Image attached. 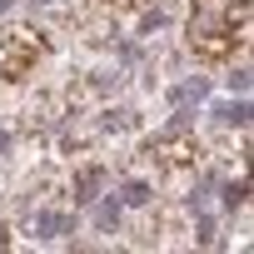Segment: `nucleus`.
<instances>
[{"instance_id":"obj_1","label":"nucleus","mask_w":254,"mask_h":254,"mask_svg":"<svg viewBox=\"0 0 254 254\" xmlns=\"http://www.w3.org/2000/svg\"><path fill=\"white\" fill-rule=\"evenodd\" d=\"M244 40H249V0H194L190 50L199 60H229L234 45Z\"/></svg>"},{"instance_id":"obj_2","label":"nucleus","mask_w":254,"mask_h":254,"mask_svg":"<svg viewBox=\"0 0 254 254\" xmlns=\"http://www.w3.org/2000/svg\"><path fill=\"white\" fill-rule=\"evenodd\" d=\"M50 55V40L45 30H30V25H10L0 30V80L5 85H20L35 75V65Z\"/></svg>"},{"instance_id":"obj_3","label":"nucleus","mask_w":254,"mask_h":254,"mask_svg":"<svg viewBox=\"0 0 254 254\" xmlns=\"http://www.w3.org/2000/svg\"><path fill=\"white\" fill-rule=\"evenodd\" d=\"M194 155H199V145H194V135L185 130V120H175L170 130H160V135L150 140V160H155V165H165V170L194 165Z\"/></svg>"},{"instance_id":"obj_4","label":"nucleus","mask_w":254,"mask_h":254,"mask_svg":"<svg viewBox=\"0 0 254 254\" xmlns=\"http://www.w3.org/2000/svg\"><path fill=\"white\" fill-rule=\"evenodd\" d=\"M70 224V214H60V209H40V214H30V229L40 234V239H50V234H60Z\"/></svg>"},{"instance_id":"obj_5","label":"nucleus","mask_w":254,"mask_h":254,"mask_svg":"<svg viewBox=\"0 0 254 254\" xmlns=\"http://www.w3.org/2000/svg\"><path fill=\"white\" fill-rule=\"evenodd\" d=\"M100 185H105V170H100V165H90V170H80V180H75V199H80V204H90Z\"/></svg>"},{"instance_id":"obj_6","label":"nucleus","mask_w":254,"mask_h":254,"mask_svg":"<svg viewBox=\"0 0 254 254\" xmlns=\"http://www.w3.org/2000/svg\"><path fill=\"white\" fill-rule=\"evenodd\" d=\"M214 120H219V125H239V130H244V125H249V105H244V100H234V105H214Z\"/></svg>"},{"instance_id":"obj_7","label":"nucleus","mask_w":254,"mask_h":254,"mask_svg":"<svg viewBox=\"0 0 254 254\" xmlns=\"http://www.w3.org/2000/svg\"><path fill=\"white\" fill-rule=\"evenodd\" d=\"M95 224H100V229H115V224H120V204H115V199H105V204L95 209Z\"/></svg>"},{"instance_id":"obj_8","label":"nucleus","mask_w":254,"mask_h":254,"mask_svg":"<svg viewBox=\"0 0 254 254\" xmlns=\"http://www.w3.org/2000/svg\"><path fill=\"white\" fill-rule=\"evenodd\" d=\"M125 204H150V190L140 185V180H130V185H125V194H120Z\"/></svg>"},{"instance_id":"obj_9","label":"nucleus","mask_w":254,"mask_h":254,"mask_svg":"<svg viewBox=\"0 0 254 254\" xmlns=\"http://www.w3.org/2000/svg\"><path fill=\"white\" fill-rule=\"evenodd\" d=\"M224 204H229V209H234V204H244V180H234V185L224 190Z\"/></svg>"},{"instance_id":"obj_10","label":"nucleus","mask_w":254,"mask_h":254,"mask_svg":"<svg viewBox=\"0 0 254 254\" xmlns=\"http://www.w3.org/2000/svg\"><path fill=\"white\" fill-rule=\"evenodd\" d=\"M224 85H229V90H239V95H244V90H249V70H239V75H229V80H224Z\"/></svg>"},{"instance_id":"obj_11","label":"nucleus","mask_w":254,"mask_h":254,"mask_svg":"<svg viewBox=\"0 0 254 254\" xmlns=\"http://www.w3.org/2000/svg\"><path fill=\"white\" fill-rule=\"evenodd\" d=\"M0 249H10V229L5 224H0Z\"/></svg>"},{"instance_id":"obj_12","label":"nucleus","mask_w":254,"mask_h":254,"mask_svg":"<svg viewBox=\"0 0 254 254\" xmlns=\"http://www.w3.org/2000/svg\"><path fill=\"white\" fill-rule=\"evenodd\" d=\"M110 5H135V0H110Z\"/></svg>"},{"instance_id":"obj_13","label":"nucleus","mask_w":254,"mask_h":254,"mask_svg":"<svg viewBox=\"0 0 254 254\" xmlns=\"http://www.w3.org/2000/svg\"><path fill=\"white\" fill-rule=\"evenodd\" d=\"M40 5H50V0H40Z\"/></svg>"}]
</instances>
